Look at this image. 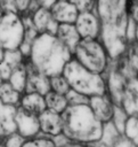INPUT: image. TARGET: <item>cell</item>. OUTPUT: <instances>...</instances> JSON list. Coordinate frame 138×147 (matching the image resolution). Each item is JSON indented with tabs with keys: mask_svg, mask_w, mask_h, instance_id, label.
Instances as JSON below:
<instances>
[{
	"mask_svg": "<svg viewBox=\"0 0 138 147\" xmlns=\"http://www.w3.org/2000/svg\"><path fill=\"white\" fill-rule=\"evenodd\" d=\"M96 11L102 22L99 40L106 48L111 60H116L125 54L129 45L127 39L128 1L100 0L97 1Z\"/></svg>",
	"mask_w": 138,
	"mask_h": 147,
	"instance_id": "1",
	"label": "cell"
},
{
	"mask_svg": "<svg viewBox=\"0 0 138 147\" xmlns=\"http://www.w3.org/2000/svg\"><path fill=\"white\" fill-rule=\"evenodd\" d=\"M63 136L80 145L98 144L103 137L104 124L94 115L89 105L68 106L62 114Z\"/></svg>",
	"mask_w": 138,
	"mask_h": 147,
	"instance_id": "2",
	"label": "cell"
},
{
	"mask_svg": "<svg viewBox=\"0 0 138 147\" xmlns=\"http://www.w3.org/2000/svg\"><path fill=\"white\" fill-rule=\"evenodd\" d=\"M73 59L70 49L54 34L42 33L33 42L29 60L47 77L63 75L66 64Z\"/></svg>",
	"mask_w": 138,
	"mask_h": 147,
	"instance_id": "3",
	"label": "cell"
},
{
	"mask_svg": "<svg viewBox=\"0 0 138 147\" xmlns=\"http://www.w3.org/2000/svg\"><path fill=\"white\" fill-rule=\"evenodd\" d=\"M63 76L70 84L71 90L87 98L103 95L106 93L105 77L89 71L74 59L66 64Z\"/></svg>",
	"mask_w": 138,
	"mask_h": 147,
	"instance_id": "4",
	"label": "cell"
},
{
	"mask_svg": "<svg viewBox=\"0 0 138 147\" xmlns=\"http://www.w3.org/2000/svg\"><path fill=\"white\" fill-rule=\"evenodd\" d=\"M73 59L91 72L103 75L111 64V57L99 39H81Z\"/></svg>",
	"mask_w": 138,
	"mask_h": 147,
	"instance_id": "5",
	"label": "cell"
},
{
	"mask_svg": "<svg viewBox=\"0 0 138 147\" xmlns=\"http://www.w3.org/2000/svg\"><path fill=\"white\" fill-rule=\"evenodd\" d=\"M25 36V28L21 15L7 13L0 21V45L5 51L21 48Z\"/></svg>",
	"mask_w": 138,
	"mask_h": 147,
	"instance_id": "6",
	"label": "cell"
},
{
	"mask_svg": "<svg viewBox=\"0 0 138 147\" xmlns=\"http://www.w3.org/2000/svg\"><path fill=\"white\" fill-rule=\"evenodd\" d=\"M104 77L106 82V93L111 96L112 101L116 107H121L122 98L130 79L125 77L121 71H119L112 64V61L107 71L104 74Z\"/></svg>",
	"mask_w": 138,
	"mask_h": 147,
	"instance_id": "7",
	"label": "cell"
},
{
	"mask_svg": "<svg viewBox=\"0 0 138 147\" xmlns=\"http://www.w3.org/2000/svg\"><path fill=\"white\" fill-rule=\"evenodd\" d=\"M74 25L81 39H99L100 37L102 22L97 11L80 13Z\"/></svg>",
	"mask_w": 138,
	"mask_h": 147,
	"instance_id": "8",
	"label": "cell"
},
{
	"mask_svg": "<svg viewBox=\"0 0 138 147\" xmlns=\"http://www.w3.org/2000/svg\"><path fill=\"white\" fill-rule=\"evenodd\" d=\"M15 122H16L17 134L21 136L23 139L35 138V136L39 133V131H41L39 116L34 115L32 113H29L27 110L23 109L22 107L17 108Z\"/></svg>",
	"mask_w": 138,
	"mask_h": 147,
	"instance_id": "9",
	"label": "cell"
},
{
	"mask_svg": "<svg viewBox=\"0 0 138 147\" xmlns=\"http://www.w3.org/2000/svg\"><path fill=\"white\" fill-rule=\"evenodd\" d=\"M25 65L27 71L25 93H38L40 95L46 96L51 91L50 78L39 71L30 60L25 61Z\"/></svg>",
	"mask_w": 138,
	"mask_h": 147,
	"instance_id": "10",
	"label": "cell"
},
{
	"mask_svg": "<svg viewBox=\"0 0 138 147\" xmlns=\"http://www.w3.org/2000/svg\"><path fill=\"white\" fill-rule=\"evenodd\" d=\"M89 107L92 110L94 115L97 117V119L103 123H109L112 122L114 114H115V105L112 101L111 96L105 93L103 95H97L89 98Z\"/></svg>",
	"mask_w": 138,
	"mask_h": 147,
	"instance_id": "11",
	"label": "cell"
},
{
	"mask_svg": "<svg viewBox=\"0 0 138 147\" xmlns=\"http://www.w3.org/2000/svg\"><path fill=\"white\" fill-rule=\"evenodd\" d=\"M50 11L58 24H75L80 14L75 3L66 0L56 1Z\"/></svg>",
	"mask_w": 138,
	"mask_h": 147,
	"instance_id": "12",
	"label": "cell"
},
{
	"mask_svg": "<svg viewBox=\"0 0 138 147\" xmlns=\"http://www.w3.org/2000/svg\"><path fill=\"white\" fill-rule=\"evenodd\" d=\"M33 24L38 32L40 34L42 33H49L56 36L59 24L55 21V18L51 15V11L49 9H46L43 7H40L32 16Z\"/></svg>",
	"mask_w": 138,
	"mask_h": 147,
	"instance_id": "13",
	"label": "cell"
},
{
	"mask_svg": "<svg viewBox=\"0 0 138 147\" xmlns=\"http://www.w3.org/2000/svg\"><path fill=\"white\" fill-rule=\"evenodd\" d=\"M39 122L40 129L43 133L54 137L63 134V119L60 114L46 109L39 115Z\"/></svg>",
	"mask_w": 138,
	"mask_h": 147,
	"instance_id": "14",
	"label": "cell"
},
{
	"mask_svg": "<svg viewBox=\"0 0 138 147\" xmlns=\"http://www.w3.org/2000/svg\"><path fill=\"white\" fill-rule=\"evenodd\" d=\"M17 107H11L2 103L0 101V138H8L17 133L16 129V117Z\"/></svg>",
	"mask_w": 138,
	"mask_h": 147,
	"instance_id": "15",
	"label": "cell"
},
{
	"mask_svg": "<svg viewBox=\"0 0 138 147\" xmlns=\"http://www.w3.org/2000/svg\"><path fill=\"white\" fill-rule=\"evenodd\" d=\"M121 108L128 116H138V77L128 82L125 92L122 98Z\"/></svg>",
	"mask_w": 138,
	"mask_h": 147,
	"instance_id": "16",
	"label": "cell"
},
{
	"mask_svg": "<svg viewBox=\"0 0 138 147\" xmlns=\"http://www.w3.org/2000/svg\"><path fill=\"white\" fill-rule=\"evenodd\" d=\"M24 56L19 49L17 51H6L3 60L0 62V72L3 82H8L9 77L11 76L13 71L24 63Z\"/></svg>",
	"mask_w": 138,
	"mask_h": 147,
	"instance_id": "17",
	"label": "cell"
},
{
	"mask_svg": "<svg viewBox=\"0 0 138 147\" xmlns=\"http://www.w3.org/2000/svg\"><path fill=\"white\" fill-rule=\"evenodd\" d=\"M56 37L70 49L72 54H74L75 48L81 41V37L74 24H59Z\"/></svg>",
	"mask_w": 138,
	"mask_h": 147,
	"instance_id": "18",
	"label": "cell"
},
{
	"mask_svg": "<svg viewBox=\"0 0 138 147\" xmlns=\"http://www.w3.org/2000/svg\"><path fill=\"white\" fill-rule=\"evenodd\" d=\"M19 107H22L23 109L27 110L29 113H32L38 116L47 109L44 96L40 95L38 93H25L22 96Z\"/></svg>",
	"mask_w": 138,
	"mask_h": 147,
	"instance_id": "19",
	"label": "cell"
},
{
	"mask_svg": "<svg viewBox=\"0 0 138 147\" xmlns=\"http://www.w3.org/2000/svg\"><path fill=\"white\" fill-rule=\"evenodd\" d=\"M21 93L17 92L9 82H3L0 84V101L7 106L17 107L21 105Z\"/></svg>",
	"mask_w": 138,
	"mask_h": 147,
	"instance_id": "20",
	"label": "cell"
},
{
	"mask_svg": "<svg viewBox=\"0 0 138 147\" xmlns=\"http://www.w3.org/2000/svg\"><path fill=\"white\" fill-rule=\"evenodd\" d=\"M44 100H46V105H47V109L49 110H52L55 113H58V114H63L66 108L70 106L68 105V101L66 99L65 95H60L56 92H52L50 91L46 96H44Z\"/></svg>",
	"mask_w": 138,
	"mask_h": 147,
	"instance_id": "21",
	"label": "cell"
},
{
	"mask_svg": "<svg viewBox=\"0 0 138 147\" xmlns=\"http://www.w3.org/2000/svg\"><path fill=\"white\" fill-rule=\"evenodd\" d=\"M8 82L10 83V85L19 93H23L25 92V88H26V82H27V71H26V65H25V62L22 63L19 67H17L11 76L9 77Z\"/></svg>",
	"mask_w": 138,
	"mask_h": 147,
	"instance_id": "22",
	"label": "cell"
},
{
	"mask_svg": "<svg viewBox=\"0 0 138 147\" xmlns=\"http://www.w3.org/2000/svg\"><path fill=\"white\" fill-rule=\"evenodd\" d=\"M123 137L135 147H138V116H129L124 126Z\"/></svg>",
	"mask_w": 138,
	"mask_h": 147,
	"instance_id": "23",
	"label": "cell"
},
{
	"mask_svg": "<svg viewBox=\"0 0 138 147\" xmlns=\"http://www.w3.org/2000/svg\"><path fill=\"white\" fill-rule=\"evenodd\" d=\"M50 86H51L52 92H56V93H58L60 95H65V96L71 91V86L63 75L51 77L50 78Z\"/></svg>",
	"mask_w": 138,
	"mask_h": 147,
	"instance_id": "24",
	"label": "cell"
},
{
	"mask_svg": "<svg viewBox=\"0 0 138 147\" xmlns=\"http://www.w3.org/2000/svg\"><path fill=\"white\" fill-rule=\"evenodd\" d=\"M125 57L128 60L130 68L138 76V42L137 41L129 42L125 51Z\"/></svg>",
	"mask_w": 138,
	"mask_h": 147,
	"instance_id": "25",
	"label": "cell"
},
{
	"mask_svg": "<svg viewBox=\"0 0 138 147\" xmlns=\"http://www.w3.org/2000/svg\"><path fill=\"white\" fill-rule=\"evenodd\" d=\"M21 147H57V146L56 142L50 138L35 137L31 139H25Z\"/></svg>",
	"mask_w": 138,
	"mask_h": 147,
	"instance_id": "26",
	"label": "cell"
},
{
	"mask_svg": "<svg viewBox=\"0 0 138 147\" xmlns=\"http://www.w3.org/2000/svg\"><path fill=\"white\" fill-rule=\"evenodd\" d=\"M129 118L128 114L121 108V107H115V114L114 117L112 119L113 124L115 125V127L117 129V131L123 136V131H124V126L127 123V119Z\"/></svg>",
	"mask_w": 138,
	"mask_h": 147,
	"instance_id": "27",
	"label": "cell"
},
{
	"mask_svg": "<svg viewBox=\"0 0 138 147\" xmlns=\"http://www.w3.org/2000/svg\"><path fill=\"white\" fill-rule=\"evenodd\" d=\"M66 99L68 101V105L70 106H78V105H88L89 103V98L71 90L67 95H66Z\"/></svg>",
	"mask_w": 138,
	"mask_h": 147,
	"instance_id": "28",
	"label": "cell"
},
{
	"mask_svg": "<svg viewBox=\"0 0 138 147\" xmlns=\"http://www.w3.org/2000/svg\"><path fill=\"white\" fill-rule=\"evenodd\" d=\"M79 10V13H92L97 9V1H90V0H79L73 1Z\"/></svg>",
	"mask_w": 138,
	"mask_h": 147,
	"instance_id": "29",
	"label": "cell"
},
{
	"mask_svg": "<svg viewBox=\"0 0 138 147\" xmlns=\"http://www.w3.org/2000/svg\"><path fill=\"white\" fill-rule=\"evenodd\" d=\"M0 8L3 10L5 14L7 13H13V14H18V9H17V5L16 1L13 0H6V1H0Z\"/></svg>",
	"mask_w": 138,
	"mask_h": 147,
	"instance_id": "30",
	"label": "cell"
},
{
	"mask_svg": "<svg viewBox=\"0 0 138 147\" xmlns=\"http://www.w3.org/2000/svg\"><path fill=\"white\" fill-rule=\"evenodd\" d=\"M5 140H6L7 147H21L22 144H23V141H24L25 139H23L21 136H18L17 133H15V134H13V136L6 138Z\"/></svg>",
	"mask_w": 138,
	"mask_h": 147,
	"instance_id": "31",
	"label": "cell"
},
{
	"mask_svg": "<svg viewBox=\"0 0 138 147\" xmlns=\"http://www.w3.org/2000/svg\"><path fill=\"white\" fill-rule=\"evenodd\" d=\"M128 11L130 17L138 24V1H128Z\"/></svg>",
	"mask_w": 138,
	"mask_h": 147,
	"instance_id": "32",
	"label": "cell"
},
{
	"mask_svg": "<svg viewBox=\"0 0 138 147\" xmlns=\"http://www.w3.org/2000/svg\"><path fill=\"white\" fill-rule=\"evenodd\" d=\"M63 147H96L95 145H80V144H74V142H68Z\"/></svg>",
	"mask_w": 138,
	"mask_h": 147,
	"instance_id": "33",
	"label": "cell"
},
{
	"mask_svg": "<svg viewBox=\"0 0 138 147\" xmlns=\"http://www.w3.org/2000/svg\"><path fill=\"white\" fill-rule=\"evenodd\" d=\"M5 53H6V51H5L3 47L0 45V62L3 60V57H5Z\"/></svg>",
	"mask_w": 138,
	"mask_h": 147,
	"instance_id": "34",
	"label": "cell"
},
{
	"mask_svg": "<svg viewBox=\"0 0 138 147\" xmlns=\"http://www.w3.org/2000/svg\"><path fill=\"white\" fill-rule=\"evenodd\" d=\"M0 147H7V144H6V140H3V141H1V142H0Z\"/></svg>",
	"mask_w": 138,
	"mask_h": 147,
	"instance_id": "35",
	"label": "cell"
},
{
	"mask_svg": "<svg viewBox=\"0 0 138 147\" xmlns=\"http://www.w3.org/2000/svg\"><path fill=\"white\" fill-rule=\"evenodd\" d=\"M135 41H137V42H138V24H137V30H136V39H135Z\"/></svg>",
	"mask_w": 138,
	"mask_h": 147,
	"instance_id": "36",
	"label": "cell"
},
{
	"mask_svg": "<svg viewBox=\"0 0 138 147\" xmlns=\"http://www.w3.org/2000/svg\"><path fill=\"white\" fill-rule=\"evenodd\" d=\"M1 83H3V79H2V77H1V72H0V84Z\"/></svg>",
	"mask_w": 138,
	"mask_h": 147,
	"instance_id": "37",
	"label": "cell"
},
{
	"mask_svg": "<svg viewBox=\"0 0 138 147\" xmlns=\"http://www.w3.org/2000/svg\"><path fill=\"white\" fill-rule=\"evenodd\" d=\"M1 141H3V139H2V138H0V142H1Z\"/></svg>",
	"mask_w": 138,
	"mask_h": 147,
	"instance_id": "38",
	"label": "cell"
}]
</instances>
